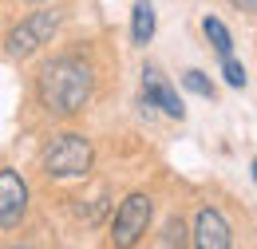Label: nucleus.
Returning a JSON list of instances; mask_svg holds the SVG:
<instances>
[{
    "label": "nucleus",
    "instance_id": "3",
    "mask_svg": "<svg viewBox=\"0 0 257 249\" xmlns=\"http://www.w3.org/2000/svg\"><path fill=\"white\" fill-rule=\"evenodd\" d=\"M60 24H64V12L56 4H48L40 12H28L24 20H16L12 28L4 32V56L8 60H32L40 48H48L56 40Z\"/></svg>",
    "mask_w": 257,
    "mask_h": 249
},
{
    "label": "nucleus",
    "instance_id": "8",
    "mask_svg": "<svg viewBox=\"0 0 257 249\" xmlns=\"http://www.w3.org/2000/svg\"><path fill=\"white\" fill-rule=\"evenodd\" d=\"M151 36H155V4H151V0H139L135 12H131V40H135L139 48H147Z\"/></svg>",
    "mask_w": 257,
    "mask_h": 249
},
{
    "label": "nucleus",
    "instance_id": "13",
    "mask_svg": "<svg viewBox=\"0 0 257 249\" xmlns=\"http://www.w3.org/2000/svg\"><path fill=\"white\" fill-rule=\"evenodd\" d=\"M233 4H237L241 12H253V8H257V0H233Z\"/></svg>",
    "mask_w": 257,
    "mask_h": 249
},
{
    "label": "nucleus",
    "instance_id": "6",
    "mask_svg": "<svg viewBox=\"0 0 257 249\" xmlns=\"http://www.w3.org/2000/svg\"><path fill=\"white\" fill-rule=\"evenodd\" d=\"M190 233H194L190 241L198 249H229V245H233V229H229V221L222 218L218 206H202L198 218H194Z\"/></svg>",
    "mask_w": 257,
    "mask_h": 249
},
{
    "label": "nucleus",
    "instance_id": "7",
    "mask_svg": "<svg viewBox=\"0 0 257 249\" xmlns=\"http://www.w3.org/2000/svg\"><path fill=\"white\" fill-rule=\"evenodd\" d=\"M143 103H147V107H159L162 115H170V119H182V115H186L178 91L170 87V79L162 75L159 67H143Z\"/></svg>",
    "mask_w": 257,
    "mask_h": 249
},
{
    "label": "nucleus",
    "instance_id": "10",
    "mask_svg": "<svg viewBox=\"0 0 257 249\" xmlns=\"http://www.w3.org/2000/svg\"><path fill=\"white\" fill-rule=\"evenodd\" d=\"M182 87L194 91V95H202V99H214V83H210V75H206V71H198V67L182 71Z\"/></svg>",
    "mask_w": 257,
    "mask_h": 249
},
{
    "label": "nucleus",
    "instance_id": "4",
    "mask_svg": "<svg viewBox=\"0 0 257 249\" xmlns=\"http://www.w3.org/2000/svg\"><path fill=\"white\" fill-rule=\"evenodd\" d=\"M151 221H155V194H147V190L127 194V198L119 202L115 218H111V245H123V249L139 245V241L147 237Z\"/></svg>",
    "mask_w": 257,
    "mask_h": 249
},
{
    "label": "nucleus",
    "instance_id": "2",
    "mask_svg": "<svg viewBox=\"0 0 257 249\" xmlns=\"http://www.w3.org/2000/svg\"><path fill=\"white\" fill-rule=\"evenodd\" d=\"M40 166H44V174L52 182H79L95 166V147H91V139L83 131H60L40 151Z\"/></svg>",
    "mask_w": 257,
    "mask_h": 249
},
{
    "label": "nucleus",
    "instance_id": "5",
    "mask_svg": "<svg viewBox=\"0 0 257 249\" xmlns=\"http://www.w3.org/2000/svg\"><path fill=\"white\" fill-rule=\"evenodd\" d=\"M28 206H32V190L24 182V174L12 166H0V233L16 229L28 218Z\"/></svg>",
    "mask_w": 257,
    "mask_h": 249
},
{
    "label": "nucleus",
    "instance_id": "1",
    "mask_svg": "<svg viewBox=\"0 0 257 249\" xmlns=\"http://www.w3.org/2000/svg\"><path fill=\"white\" fill-rule=\"evenodd\" d=\"M95 95V63L79 52H60L40 67L36 99L52 119H75Z\"/></svg>",
    "mask_w": 257,
    "mask_h": 249
},
{
    "label": "nucleus",
    "instance_id": "9",
    "mask_svg": "<svg viewBox=\"0 0 257 249\" xmlns=\"http://www.w3.org/2000/svg\"><path fill=\"white\" fill-rule=\"evenodd\" d=\"M202 32H206V40L214 44L218 56H229V52H233V36H229V28H225L218 16H206V20H202Z\"/></svg>",
    "mask_w": 257,
    "mask_h": 249
},
{
    "label": "nucleus",
    "instance_id": "11",
    "mask_svg": "<svg viewBox=\"0 0 257 249\" xmlns=\"http://www.w3.org/2000/svg\"><path fill=\"white\" fill-rule=\"evenodd\" d=\"M222 75L229 87H245L249 83V75H245V63H237L233 56H222Z\"/></svg>",
    "mask_w": 257,
    "mask_h": 249
},
{
    "label": "nucleus",
    "instance_id": "12",
    "mask_svg": "<svg viewBox=\"0 0 257 249\" xmlns=\"http://www.w3.org/2000/svg\"><path fill=\"white\" fill-rule=\"evenodd\" d=\"M159 241H162V245H186V241H190V237H186V221H182V218H170Z\"/></svg>",
    "mask_w": 257,
    "mask_h": 249
},
{
    "label": "nucleus",
    "instance_id": "14",
    "mask_svg": "<svg viewBox=\"0 0 257 249\" xmlns=\"http://www.w3.org/2000/svg\"><path fill=\"white\" fill-rule=\"evenodd\" d=\"M28 4H56V0H28Z\"/></svg>",
    "mask_w": 257,
    "mask_h": 249
}]
</instances>
